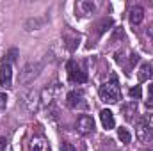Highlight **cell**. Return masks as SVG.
<instances>
[{"mask_svg": "<svg viewBox=\"0 0 153 151\" xmlns=\"http://www.w3.org/2000/svg\"><path fill=\"white\" fill-rule=\"evenodd\" d=\"M98 93H100V98H102L105 103H116V101L119 100V96H121L119 82H117L116 75L109 76V80L102 84V87H100V91H98Z\"/></svg>", "mask_w": 153, "mask_h": 151, "instance_id": "6da1fadb", "label": "cell"}, {"mask_svg": "<svg viewBox=\"0 0 153 151\" xmlns=\"http://www.w3.org/2000/svg\"><path fill=\"white\" fill-rule=\"evenodd\" d=\"M135 135H137L139 142H150V141H153V114H144L137 121Z\"/></svg>", "mask_w": 153, "mask_h": 151, "instance_id": "7a4b0ae2", "label": "cell"}, {"mask_svg": "<svg viewBox=\"0 0 153 151\" xmlns=\"http://www.w3.org/2000/svg\"><path fill=\"white\" fill-rule=\"evenodd\" d=\"M41 64L39 62H29V64H25L23 68H22V71H20V76H18V82L22 84V85H27V84H30V82H34V78H38L39 73H41Z\"/></svg>", "mask_w": 153, "mask_h": 151, "instance_id": "3957f363", "label": "cell"}, {"mask_svg": "<svg viewBox=\"0 0 153 151\" xmlns=\"http://www.w3.org/2000/svg\"><path fill=\"white\" fill-rule=\"evenodd\" d=\"M66 70H68V76H70L71 82H75V84H85V82H87L85 71H82V68L76 64L75 61H68Z\"/></svg>", "mask_w": 153, "mask_h": 151, "instance_id": "277c9868", "label": "cell"}, {"mask_svg": "<svg viewBox=\"0 0 153 151\" xmlns=\"http://www.w3.org/2000/svg\"><path fill=\"white\" fill-rule=\"evenodd\" d=\"M76 132L80 133V135H87V133H93V130H94V121H93V117L91 115H80L78 119H76Z\"/></svg>", "mask_w": 153, "mask_h": 151, "instance_id": "5b68a950", "label": "cell"}, {"mask_svg": "<svg viewBox=\"0 0 153 151\" xmlns=\"http://www.w3.org/2000/svg\"><path fill=\"white\" fill-rule=\"evenodd\" d=\"M0 85L4 89L13 87V66L9 62H2L0 66Z\"/></svg>", "mask_w": 153, "mask_h": 151, "instance_id": "8992f818", "label": "cell"}, {"mask_svg": "<svg viewBox=\"0 0 153 151\" xmlns=\"http://www.w3.org/2000/svg\"><path fill=\"white\" fill-rule=\"evenodd\" d=\"M29 151H50L48 141L43 135H34L29 142Z\"/></svg>", "mask_w": 153, "mask_h": 151, "instance_id": "52a82bcc", "label": "cell"}, {"mask_svg": "<svg viewBox=\"0 0 153 151\" xmlns=\"http://www.w3.org/2000/svg\"><path fill=\"white\" fill-rule=\"evenodd\" d=\"M59 91V87L55 85V87H46V89H43L41 93H39V98H41V103L45 105V107H52L53 105V100H55V93Z\"/></svg>", "mask_w": 153, "mask_h": 151, "instance_id": "ba28073f", "label": "cell"}, {"mask_svg": "<svg viewBox=\"0 0 153 151\" xmlns=\"http://www.w3.org/2000/svg\"><path fill=\"white\" fill-rule=\"evenodd\" d=\"M23 103H25V107L30 110V112H34L36 109H38V105L41 103V98H39V93L38 91H29V94L25 96V100H23Z\"/></svg>", "mask_w": 153, "mask_h": 151, "instance_id": "9c48e42d", "label": "cell"}, {"mask_svg": "<svg viewBox=\"0 0 153 151\" xmlns=\"http://www.w3.org/2000/svg\"><path fill=\"white\" fill-rule=\"evenodd\" d=\"M82 98H84L82 91H70L68 96H66V105H68L70 109H76V107L82 103Z\"/></svg>", "mask_w": 153, "mask_h": 151, "instance_id": "30bf717a", "label": "cell"}, {"mask_svg": "<svg viewBox=\"0 0 153 151\" xmlns=\"http://www.w3.org/2000/svg\"><path fill=\"white\" fill-rule=\"evenodd\" d=\"M100 121H102V124H103L105 130H112L116 126L114 115H112V112H111L109 109H103V110L100 112Z\"/></svg>", "mask_w": 153, "mask_h": 151, "instance_id": "8fae6325", "label": "cell"}, {"mask_svg": "<svg viewBox=\"0 0 153 151\" xmlns=\"http://www.w3.org/2000/svg\"><path fill=\"white\" fill-rule=\"evenodd\" d=\"M130 23L132 25H139L143 20H144V9L141 7V5H134L132 9H130Z\"/></svg>", "mask_w": 153, "mask_h": 151, "instance_id": "7c38bea8", "label": "cell"}, {"mask_svg": "<svg viewBox=\"0 0 153 151\" xmlns=\"http://www.w3.org/2000/svg\"><path fill=\"white\" fill-rule=\"evenodd\" d=\"M152 76H153V66H152V64H150V62H144V64H141V68H139V73H137L139 82H148Z\"/></svg>", "mask_w": 153, "mask_h": 151, "instance_id": "4fadbf2b", "label": "cell"}, {"mask_svg": "<svg viewBox=\"0 0 153 151\" xmlns=\"http://www.w3.org/2000/svg\"><path fill=\"white\" fill-rule=\"evenodd\" d=\"M135 112H137V103H135V100H132V101H128V103L123 105V114H125V119H126V121H132L134 115H135Z\"/></svg>", "mask_w": 153, "mask_h": 151, "instance_id": "5bb4252c", "label": "cell"}, {"mask_svg": "<svg viewBox=\"0 0 153 151\" xmlns=\"http://www.w3.org/2000/svg\"><path fill=\"white\" fill-rule=\"evenodd\" d=\"M117 139H119V142H123V144H128V142L132 141V133H130L126 128L119 126V128H117Z\"/></svg>", "mask_w": 153, "mask_h": 151, "instance_id": "9a60e30c", "label": "cell"}, {"mask_svg": "<svg viewBox=\"0 0 153 151\" xmlns=\"http://www.w3.org/2000/svg\"><path fill=\"white\" fill-rule=\"evenodd\" d=\"M43 25H45V20H27V23H25L27 30H38Z\"/></svg>", "mask_w": 153, "mask_h": 151, "instance_id": "2e32d148", "label": "cell"}, {"mask_svg": "<svg viewBox=\"0 0 153 151\" xmlns=\"http://www.w3.org/2000/svg\"><path fill=\"white\" fill-rule=\"evenodd\" d=\"M78 5H80V9L84 11V14H89V13L94 11V4H93V2H80Z\"/></svg>", "mask_w": 153, "mask_h": 151, "instance_id": "e0dca14e", "label": "cell"}, {"mask_svg": "<svg viewBox=\"0 0 153 151\" xmlns=\"http://www.w3.org/2000/svg\"><path fill=\"white\" fill-rule=\"evenodd\" d=\"M16 55H18V50H16V48L9 50V52H7V55H5V59H4V62H9V64H13V61L16 59Z\"/></svg>", "mask_w": 153, "mask_h": 151, "instance_id": "ac0fdd59", "label": "cell"}, {"mask_svg": "<svg viewBox=\"0 0 153 151\" xmlns=\"http://www.w3.org/2000/svg\"><path fill=\"white\" fill-rule=\"evenodd\" d=\"M137 62H139V55H137V53H130V55H128V66H126L125 70L128 71V70H130L132 66H135Z\"/></svg>", "mask_w": 153, "mask_h": 151, "instance_id": "d6986e66", "label": "cell"}, {"mask_svg": "<svg viewBox=\"0 0 153 151\" xmlns=\"http://www.w3.org/2000/svg\"><path fill=\"white\" fill-rule=\"evenodd\" d=\"M130 96H132L134 100H141V96H143V91H141V87H139V85L132 87V89H130Z\"/></svg>", "mask_w": 153, "mask_h": 151, "instance_id": "ffe728a7", "label": "cell"}, {"mask_svg": "<svg viewBox=\"0 0 153 151\" xmlns=\"http://www.w3.org/2000/svg\"><path fill=\"white\" fill-rule=\"evenodd\" d=\"M5 107H7V96L4 93H0V110L5 109Z\"/></svg>", "mask_w": 153, "mask_h": 151, "instance_id": "44dd1931", "label": "cell"}, {"mask_svg": "<svg viewBox=\"0 0 153 151\" xmlns=\"http://www.w3.org/2000/svg\"><path fill=\"white\" fill-rule=\"evenodd\" d=\"M148 96H150V101H146L148 107H153V84L148 87Z\"/></svg>", "mask_w": 153, "mask_h": 151, "instance_id": "7402d4cb", "label": "cell"}, {"mask_svg": "<svg viewBox=\"0 0 153 151\" xmlns=\"http://www.w3.org/2000/svg\"><path fill=\"white\" fill-rule=\"evenodd\" d=\"M61 151H76V150L70 144V142H62V144H61Z\"/></svg>", "mask_w": 153, "mask_h": 151, "instance_id": "603a6c76", "label": "cell"}, {"mask_svg": "<svg viewBox=\"0 0 153 151\" xmlns=\"http://www.w3.org/2000/svg\"><path fill=\"white\" fill-rule=\"evenodd\" d=\"M5 148H7V139L0 137V151H5Z\"/></svg>", "mask_w": 153, "mask_h": 151, "instance_id": "cb8c5ba5", "label": "cell"}, {"mask_svg": "<svg viewBox=\"0 0 153 151\" xmlns=\"http://www.w3.org/2000/svg\"><path fill=\"white\" fill-rule=\"evenodd\" d=\"M144 151H153V150H144Z\"/></svg>", "mask_w": 153, "mask_h": 151, "instance_id": "d4e9b609", "label": "cell"}]
</instances>
